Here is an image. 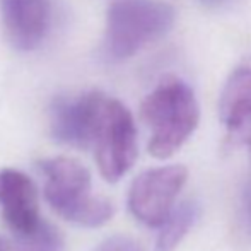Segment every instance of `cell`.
Listing matches in <instances>:
<instances>
[{
	"instance_id": "6da1fadb",
	"label": "cell",
	"mask_w": 251,
	"mask_h": 251,
	"mask_svg": "<svg viewBox=\"0 0 251 251\" xmlns=\"http://www.w3.org/2000/svg\"><path fill=\"white\" fill-rule=\"evenodd\" d=\"M140 118L149 128V152L157 159H168L192 137L200 120V109L193 89L176 75H166L144 98Z\"/></svg>"
},
{
	"instance_id": "7a4b0ae2",
	"label": "cell",
	"mask_w": 251,
	"mask_h": 251,
	"mask_svg": "<svg viewBox=\"0 0 251 251\" xmlns=\"http://www.w3.org/2000/svg\"><path fill=\"white\" fill-rule=\"evenodd\" d=\"M45 199L62 219L84 227H98L113 217V203L91 190V173L77 159H41Z\"/></svg>"
},
{
	"instance_id": "3957f363",
	"label": "cell",
	"mask_w": 251,
	"mask_h": 251,
	"mask_svg": "<svg viewBox=\"0 0 251 251\" xmlns=\"http://www.w3.org/2000/svg\"><path fill=\"white\" fill-rule=\"evenodd\" d=\"M175 24V9L164 0H115L104 29V53L122 62L162 38Z\"/></svg>"
},
{
	"instance_id": "277c9868",
	"label": "cell",
	"mask_w": 251,
	"mask_h": 251,
	"mask_svg": "<svg viewBox=\"0 0 251 251\" xmlns=\"http://www.w3.org/2000/svg\"><path fill=\"white\" fill-rule=\"evenodd\" d=\"M91 147L106 181L116 183L128 173L139 154V144L133 116L123 102L104 96Z\"/></svg>"
},
{
	"instance_id": "5b68a950",
	"label": "cell",
	"mask_w": 251,
	"mask_h": 251,
	"mask_svg": "<svg viewBox=\"0 0 251 251\" xmlns=\"http://www.w3.org/2000/svg\"><path fill=\"white\" fill-rule=\"evenodd\" d=\"M188 178L181 164L152 168L140 173L128 190V208L137 221L159 227L171 212L178 193Z\"/></svg>"
},
{
	"instance_id": "8992f818",
	"label": "cell",
	"mask_w": 251,
	"mask_h": 251,
	"mask_svg": "<svg viewBox=\"0 0 251 251\" xmlns=\"http://www.w3.org/2000/svg\"><path fill=\"white\" fill-rule=\"evenodd\" d=\"M106 94L100 91L60 96L50 109V130L56 142L75 149H91Z\"/></svg>"
},
{
	"instance_id": "52a82bcc",
	"label": "cell",
	"mask_w": 251,
	"mask_h": 251,
	"mask_svg": "<svg viewBox=\"0 0 251 251\" xmlns=\"http://www.w3.org/2000/svg\"><path fill=\"white\" fill-rule=\"evenodd\" d=\"M0 212L16 238L29 234L41 222L36 186L23 171L0 169Z\"/></svg>"
},
{
	"instance_id": "ba28073f",
	"label": "cell",
	"mask_w": 251,
	"mask_h": 251,
	"mask_svg": "<svg viewBox=\"0 0 251 251\" xmlns=\"http://www.w3.org/2000/svg\"><path fill=\"white\" fill-rule=\"evenodd\" d=\"M0 16L10 45L19 51H31L48 33L51 0H0Z\"/></svg>"
},
{
	"instance_id": "9c48e42d",
	"label": "cell",
	"mask_w": 251,
	"mask_h": 251,
	"mask_svg": "<svg viewBox=\"0 0 251 251\" xmlns=\"http://www.w3.org/2000/svg\"><path fill=\"white\" fill-rule=\"evenodd\" d=\"M219 118L229 140L246 146L251 159V67H239L227 77L219 98Z\"/></svg>"
},
{
	"instance_id": "30bf717a",
	"label": "cell",
	"mask_w": 251,
	"mask_h": 251,
	"mask_svg": "<svg viewBox=\"0 0 251 251\" xmlns=\"http://www.w3.org/2000/svg\"><path fill=\"white\" fill-rule=\"evenodd\" d=\"M199 214L200 208L195 200H185L178 207H173L164 222L159 226L161 231H159L157 246H155L157 251H175L178 248L183 238L197 222Z\"/></svg>"
},
{
	"instance_id": "8fae6325",
	"label": "cell",
	"mask_w": 251,
	"mask_h": 251,
	"mask_svg": "<svg viewBox=\"0 0 251 251\" xmlns=\"http://www.w3.org/2000/svg\"><path fill=\"white\" fill-rule=\"evenodd\" d=\"M63 238L50 222L41 221L34 231L17 238L16 251H62Z\"/></svg>"
},
{
	"instance_id": "7c38bea8",
	"label": "cell",
	"mask_w": 251,
	"mask_h": 251,
	"mask_svg": "<svg viewBox=\"0 0 251 251\" xmlns=\"http://www.w3.org/2000/svg\"><path fill=\"white\" fill-rule=\"evenodd\" d=\"M96 251H142L140 245L128 236H111L102 241Z\"/></svg>"
},
{
	"instance_id": "4fadbf2b",
	"label": "cell",
	"mask_w": 251,
	"mask_h": 251,
	"mask_svg": "<svg viewBox=\"0 0 251 251\" xmlns=\"http://www.w3.org/2000/svg\"><path fill=\"white\" fill-rule=\"evenodd\" d=\"M241 219L245 227L251 232V179L245 185L241 193Z\"/></svg>"
},
{
	"instance_id": "5bb4252c",
	"label": "cell",
	"mask_w": 251,
	"mask_h": 251,
	"mask_svg": "<svg viewBox=\"0 0 251 251\" xmlns=\"http://www.w3.org/2000/svg\"><path fill=\"white\" fill-rule=\"evenodd\" d=\"M199 2L201 3V5H205V7H221V5H224L226 2H229V0H199Z\"/></svg>"
},
{
	"instance_id": "9a60e30c",
	"label": "cell",
	"mask_w": 251,
	"mask_h": 251,
	"mask_svg": "<svg viewBox=\"0 0 251 251\" xmlns=\"http://www.w3.org/2000/svg\"><path fill=\"white\" fill-rule=\"evenodd\" d=\"M0 251H7V250H5V245H3L2 239H0Z\"/></svg>"
}]
</instances>
